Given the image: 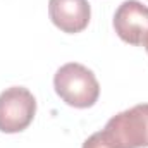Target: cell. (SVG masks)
<instances>
[{
	"instance_id": "cell-1",
	"label": "cell",
	"mask_w": 148,
	"mask_h": 148,
	"mask_svg": "<svg viewBox=\"0 0 148 148\" xmlns=\"http://www.w3.org/2000/svg\"><path fill=\"white\" fill-rule=\"evenodd\" d=\"M55 93L74 109L93 107L100 97L97 76L77 62L64 64L53 76Z\"/></svg>"
},
{
	"instance_id": "cell-2",
	"label": "cell",
	"mask_w": 148,
	"mask_h": 148,
	"mask_svg": "<svg viewBox=\"0 0 148 148\" xmlns=\"http://www.w3.org/2000/svg\"><path fill=\"white\" fill-rule=\"evenodd\" d=\"M36 100L24 86H12L0 93V131L7 134L24 131L35 119Z\"/></svg>"
},
{
	"instance_id": "cell-3",
	"label": "cell",
	"mask_w": 148,
	"mask_h": 148,
	"mask_svg": "<svg viewBox=\"0 0 148 148\" xmlns=\"http://www.w3.org/2000/svg\"><path fill=\"white\" fill-rule=\"evenodd\" d=\"M105 129L121 148H148V103L134 105L114 115Z\"/></svg>"
},
{
	"instance_id": "cell-4",
	"label": "cell",
	"mask_w": 148,
	"mask_h": 148,
	"mask_svg": "<svg viewBox=\"0 0 148 148\" xmlns=\"http://www.w3.org/2000/svg\"><path fill=\"white\" fill-rule=\"evenodd\" d=\"M117 36L129 45H143L148 33V7L138 0H126L114 14Z\"/></svg>"
},
{
	"instance_id": "cell-5",
	"label": "cell",
	"mask_w": 148,
	"mask_h": 148,
	"mask_svg": "<svg viewBox=\"0 0 148 148\" xmlns=\"http://www.w3.org/2000/svg\"><path fill=\"white\" fill-rule=\"evenodd\" d=\"M48 16L60 31L74 35L88 28L91 7L88 0H50Z\"/></svg>"
},
{
	"instance_id": "cell-6",
	"label": "cell",
	"mask_w": 148,
	"mask_h": 148,
	"mask_svg": "<svg viewBox=\"0 0 148 148\" xmlns=\"http://www.w3.org/2000/svg\"><path fill=\"white\" fill-rule=\"evenodd\" d=\"M83 148H121L115 138L112 136L107 129H102L98 133H93L84 143Z\"/></svg>"
},
{
	"instance_id": "cell-7",
	"label": "cell",
	"mask_w": 148,
	"mask_h": 148,
	"mask_svg": "<svg viewBox=\"0 0 148 148\" xmlns=\"http://www.w3.org/2000/svg\"><path fill=\"white\" fill-rule=\"evenodd\" d=\"M143 47L147 48V53H148V33H147V36H145V40H143Z\"/></svg>"
}]
</instances>
